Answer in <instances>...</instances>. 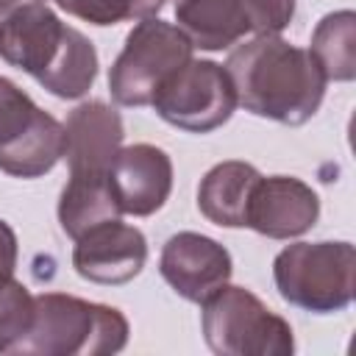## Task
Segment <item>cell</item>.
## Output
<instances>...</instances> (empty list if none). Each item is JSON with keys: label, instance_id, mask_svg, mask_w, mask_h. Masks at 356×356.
Returning <instances> with one entry per match:
<instances>
[{"label": "cell", "instance_id": "9", "mask_svg": "<svg viewBox=\"0 0 356 356\" xmlns=\"http://www.w3.org/2000/svg\"><path fill=\"white\" fill-rule=\"evenodd\" d=\"M320 217L317 192L292 175L259 178L248 203L245 225L270 239H289L306 234Z\"/></svg>", "mask_w": 356, "mask_h": 356}, {"label": "cell", "instance_id": "16", "mask_svg": "<svg viewBox=\"0 0 356 356\" xmlns=\"http://www.w3.org/2000/svg\"><path fill=\"white\" fill-rule=\"evenodd\" d=\"M58 159H64V125L47 111H39L22 136L0 147V170L14 178H39Z\"/></svg>", "mask_w": 356, "mask_h": 356}, {"label": "cell", "instance_id": "7", "mask_svg": "<svg viewBox=\"0 0 356 356\" xmlns=\"http://www.w3.org/2000/svg\"><path fill=\"white\" fill-rule=\"evenodd\" d=\"M159 270L161 278L184 300L203 303L222 284H228L234 264H231V253L217 239L195 231H181L164 242Z\"/></svg>", "mask_w": 356, "mask_h": 356}, {"label": "cell", "instance_id": "18", "mask_svg": "<svg viewBox=\"0 0 356 356\" xmlns=\"http://www.w3.org/2000/svg\"><path fill=\"white\" fill-rule=\"evenodd\" d=\"M309 53L314 56L325 81H353L356 75V14L348 8L325 14L312 33Z\"/></svg>", "mask_w": 356, "mask_h": 356}, {"label": "cell", "instance_id": "1", "mask_svg": "<svg viewBox=\"0 0 356 356\" xmlns=\"http://www.w3.org/2000/svg\"><path fill=\"white\" fill-rule=\"evenodd\" d=\"M225 72L231 75L236 103L245 106V111L284 125L309 122L317 114L328 83L314 56L278 33L256 36L231 50Z\"/></svg>", "mask_w": 356, "mask_h": 356}, {"label": "cell", "instance_id": "15", "mask_svg": "<svg viewBox=\"0 0 356 356\" xmlns=\"http://www.w3.org/2000/svg\"><path fill=\"white\" fill-rule=\"evenodd\" d=\"M120 214L122 211L108 184V172H70L58 200V222L64 234L78 239L106 220H120Z\"/></svg>", "mask_w": 356, "mask_h": 356}, {"label": "cell", "instance_id": "8", "mask_svg": "<svg viewBox=\"0 0 356 356\" xmlns=\"http://www.w3.org/2000/svg\"><path fill=\"white\" fill-rule=\"evenodd\" d=\"M147 261L145 234L120 220H106L75 239L72 267L95 284H128Z\"/></svg>", "mask_w": 356, "mask_h": 356}, {"label": "cell", "instance_id": "24", "mask_svg": "<svg viewBox=\"0 0 356 356\" xmlns=\"http://www.w3.org/2000/svg\"><path fill=\"white\" fill-rule=\"evenodd\" d=\"M14 6H19V0H0V19H3Z\"/></svg>", "mask_w": 356, "mask_h": 356}, {"label": "cell", "instance_id": "23", "mask_svg": "<svg viewBox=\"0 0 356 356\" xmlns=\"http://www.w3.org/2000/svg\"><path fill=\"white\" fill-rule=\"evenodd\" d=\"M17 267V234L6 220H0V286L14 278Z\"/></svg>", "mask_w": 356, "mask_h": 356}, {"label": "cell", "instance_id": "3", "mask_svg": "<svg viewBox=\"0 0 356 356\" xmlns=\"http://www.w3.org/2000/svg\"><path fill=\"white\" fill-rule=\"evenodd\" d=\"M281 298L303 312L331 314L356 292V250L350 242H295L273 261Z\"/></svg>", "mask_w": 356, "mask_h": 356}, {"label": "cell", "instance_id": "20", "mask_svg": "<svg viewBox=\"0 0 356 356\" xmlns=\"http://www.w3.org/2000/svg\"><path fill=\"white\" fill-rule=\"evenodd\" d=\"M33 320V298L19 281L0 286V353H14Z\"/></svg>", "mask_w": 356, "mask_h": 356}, {"label": "cell", "instance_id": "2", "mask_svg": "<svg viewBox=\"0 0 356 356\" xmlns=\"http://www.w3.org/2000/svg\"><path fill=\"white\" fill-rule=\"evenodd\" d=\"M128 342V320L120 309L92 303L64 292L33 298V320L19 356H106Z\"/></svg>", "mask_w": 356, "mask_h": 356}, {"label": "cell", "instance_id": "6", "mask_svg": "<svg viewBox=\"0 0 356 356\" xmlns=\"http://www.w3.org/2000/svg\"><path fill=\"white\" fill-rule=\"evenodd\" d=\"M150 106L164 122L181 131L209 134L225 125L239 103L231 75L222 64L189 58L178 72H172L161 83Z\"/></svg>", "mask_w": 356, "mask_h": 356}, {"label": "cell", "instance_id": "13", "mask_svg": "<svg viewBox=\"0 0 356 356\" xmlns=\"http://www.w3.org/2000/svg\"><path fill=\"white\" fill-rule=\"evenodd\" d=\"M261 172L248 161H220L214 164L197 186L200 214L222 228H245L248 203Z\"/></svg>", "mask_w": 356, "mask_h": 356}, {"label": "cell", "instance_id": "10", "mask_svg": "<svg viewBox=\"0 0 356 356\" xmlns=\"http://www.w3.org/2000/svg\"><path fill=\"white\" fill-rule=\"evenodd\" d=\"M108 184L122 214L147 217L170 197L172 161L161 147L147 142L120 147L108 167Z\"/></svg>", "mask_w": 356, "mask_h": 356}, {"label": "cell", "instance_id": "11", "mask_svg": "<svg viewBox=\"0 0 356 356\" xmlns=\"http://www.w3.org/2000/svg\"><path fill=\"white\" fill-rule=\"evenodd\" d=\"M67 25L39 0L14 6L0 19V56L39 78L61 47Z\"/></svg>", "mask_w": 356, "mask_h": 356}, {"label": "cell", "instance_id": "12", "mask_svg": "<svg viewBox=\"0 0 356 356\" xmlns=\"http://www.w3.org/2000/svg\"><path fill=\"white\" fill-rule=\"evenodd\" d=\"M122 117L100 100L81 103L64 122V159L70 172H108L122 147Z\"/></svg>", "mask_w": 356, "mask_h": 356}, {"label": "cell", "instance_id": "22", "mask_svg": "<svg viewBox=\"0 0 356 356\" xmlns=\"http://www.w3.org/2000/svg\"><path fill=\"white\" fill-rule=\"evenodd\" d=\"M248 28L256 36L281 33L295 17V0H239Z\"/></svg>", "mask_w": 356, "mask_h": 356}, {"label": "cell", "instance_id": "14", "mask_svg": "<svg viewBox=\"0 0 356 356\" xmlns=\"http://www.w3.org/2000/svg\"><path fill=\"white\" fill-rule=\"evenodd\" d=\"M175 22L200 50H225L250 31L239 0H175Z\"/></svg>", "mask_w": 356, "mask_h": 356}, {"label": "cell", "instance_id": "21", "mask_svg": "<svg viewBox=\"0 0 356 356\" xmlns=\"http://www.w3.org/2000/svg\"><path fill=\"white\" fill-rule=\"evenodd\" d=\"M42 108L8 78L0 75V147L22 136Z\"/></svg>", "mask_w": 356, "mask_h": 356}, {"label": "cell", "instance_id": "25", "mask_svg": "<svg viewBox=\"0 0 356 356\" xmlns=\"http://www.w3.org/2000/svg\"><path fill=\"white\" fill-rule=\"evenodd\" d=\"M39 3H44V0H39Z\"/></svg>", "mask_w": 356, "mask_h": 356}, {"label": "cell", "instance_id": "5", "mask_svg": "<svg viewBox=\"0 0 356 356\" xmlns=\"http://www.w3.org/2000/svg\"><path fill=\"white\" fill-rule=\"evenodd\" d=\"M192 58V42L178 25L147 17L125 36V47L111 64L108 89L120 106L153 103L161 83Z\"/></svg>", "mask_w": 356, "mask_h": 356}, {"label": "cell", "instance_id": "17", "mask_svg": "<svg viewBox=\"0 0 356 356\" xmlns=\"http://www.w3.org/2000/svg\"><path fill=\"white\" fill-rule=\"evenodd\" d=\"M95 78H97V50H95V44L81 31L67 25L58 53L53 56V61L47 64V70L36 81L50 95L64 97V100H75V97H83L92 89Z\"/></svg>", "mask_w": 356, "mask_h": 356}, {"label": "cell", "instance_id": "19", "mask_svg": "<svg viewBox=\"0 0 356 356\" xmlns=\"http://www.w3.org/2000/svg\"><path fill=\"white\" fill-rule=\"evenodd\" d=\"M67 14L92 25H117L122 19L156 17L167 0H56Z\"/></svg>", "mask_w": 356, "mask_h": 356}, {"label": "cell", "instance_id": "4", "mask_svg": "<svg viewBox=\"0 0 356 356\" xmlns=\"http://www.w3.org/2000/svg\"><path fill=\"white\" fill-rule=\"evenodd\" d=\"M200 325L206 345L220 356H289L295 350L289 323L245 286L222 284L209 295Z\"/></svg>", "mask_w": 356, "mask_h": 356}]
</instances>
